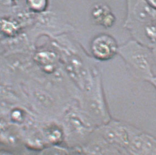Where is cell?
<instances>
[{
    "instance_id": "1",
    "label": "cell",
    "mask_w": 156,
    "mask_h": 155,
    "mask_svg": "<svg viewBox=\"0 0 156 155\" xmlns=\"http://www.w3.org/2000/svg\"><path fill=\"white\" fill-rule=\"evenodd\" d=\"M118 53L131 67L137 78L147 81L156 75L154 72L156 62L150 48L133 40L119 47Z\"/></svg>"
},
{
    "instance_id": "2",
    "label": "cell",
    "mask_w": 156,
    "mask_h": 155,
    "mask_svg": "<svg viewBox=\"0 0 156 155\" xmlns=\"http://www.w3.org/2000/svg\"><path fill=\"white\" fill-rule=\"evenodd\" d=\"M127 6L124 26L129 30L156 22V10L148 1H128Z\"/></svg>"
},
{
    "instance_id": "3",
    "label": "cell",
    "mask_w": 156,
    "mask_h": 155,
    "mask_svg": "<svg viewBox=\"0 0 156 155\" xmlns=\"http://www.w3.org/2000/svg\"><path fill=\"white\" fill-rule=\"evenodd\" d=\"M156 149V138L130 125L129 139L126 151L130 155H151Z\"/></svg>"
},
{
    "instance_id": "4",
    "label": "cell",
    "mask_w": 156,
    "mask_h": 155,
    "mask_svg": "<svg viewBox=\"0 0 156 155\" xmlns=\"http://www.w3.org/2000/svg\"><path fill=\"white\" fill-rule=\"evenodd\" d=\"M130 125L126 123L112 121L103 125L101 128V136L113 146L126 150L129 139Z\"/></svg>"
},
{
    "instance_id": "5",
    "label": "cell",
    "mask_w": 156,
    "mask_h": 155,
    "mask_svg": "<svg viewBox=\"0 0 156 155\" xmlns=\"http://www.w3.org/2000/svg\"><path fill=\"white\" fill-rule=\"evenodd\" d=\"M91 48L95 58L102 61H107L116 55L119 47L116 40L112 36L101 34L94 40Z\"/></svg>"
},
{
    "instance_id": "6",
    "label": "cell",
    "mask_w": 156,
    "mask_h": 155,
    "mask_svg": "<svg viewBox=\"0 0 156 155\" xmlns=\"http://www.w3.org/2000/svg\"><path fill=\"white\" fill-rule=\"evenodd\" d=\"M135 41L152 50L156 46V22L130 30Z\"/></svg>"
},
{
    "instance_id": "7",
    "label": "cell",
    "mask_w": 156,
    "mask_h": 155,
    "mask_svg": "<svg viewBox=\"0 0 156 155\" xmlns=\"http://www.w3.org/2000/svg\"><path fill=\"white\" fill-rule=\"evenodd\" d=\"M147 82L152 84L156 89V75L154 76L153 78H150Z\"/></svg>"
},
{
    "instance_id": "8",
    "label": "cell",
    "mask_w": 156,
    "mask_h": 155,
    "mask_svg": "<svg viewBox=\"0 0 156 155\" xmlns=\"http://www.w3.org/2000/svg\"><path fill=\"white\" fill-rule=\"evenodd\" d=\"M148 3H150L151 6L153 7V9H155L156 10V0H149L148 1Z\"/></svg>"
},
{
    "instance_id": "9",
    "label": "cell",
    "mask_w": 156,
    "mask_h": 155,
    "mask_svg": "<svg viewBox=\"0 0 156 155\" xmlns=\"http://www.w3.org/2000/svg\"><path fill=\"white\" fill-rule=\"evenodd\" d=\"M152 50V52H153V56H154V60H155V62H156V46L154 48H153Z\"/></svg>"
},
{
    "instance_id": "10",
    "label": "cell",
    "mask_w": 156,
    "mask_h": 155,
    "mask_svg": "<svg viewBox=\"0 0 156 155\" xmlns=\"http://www.w3.org/2000/svg\"></svg>"
}]
</instances>
